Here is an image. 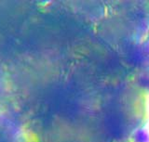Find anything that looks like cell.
Wrapping results in <instances>:
<instances>
[{"label":"cell","instance_id":"cell-1","mask_svg":"<svg viewBox=\"0 0 149 142\" xmlns=\"http://www.w3.org/2000/svg\"><path fill=\"white\" fill-rule=\"evenodd\" d=\"M132 142H149V131L146 127H138L132 136Z\"/></svg>","mask_w":149,"mask_h":142},{"label":"cell","instance_id":"cell-3","mask_svg":"<svg viewBox=\"0 0 149 142\" xmlns=\"http://www.w3.org/2000/svg\"><path fill=\"white\" fill-rule=\"evenodd\" d=\"M148 27H149V18H148Z\"/></svg>","mask_w":149,"mask_h":142},{"label":"cell","instance_id":"cell-2","mask_svg":"<svg viewBox=\"0 0 149 142\" xmlns=\"http://www.w3.org/2000/svg\"><path fill=\"white\" fill-rule=\"evenodd\" d=\"M136 84L140 88L149 93V72H142L136 77Z\"/></svg>","mask_w":149,"mask_h":142}]
</instances>
